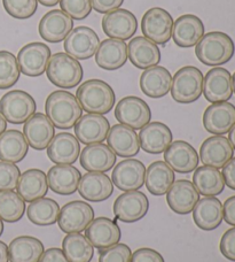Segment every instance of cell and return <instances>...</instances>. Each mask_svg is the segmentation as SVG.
<instances>
[{"label": "cell", "mask_w": 235, "mask_h": 262, "mask_svg": "<svg viewBox=\"0 0 235 262\" xmlns=\"http://www.w3.org/2000/svg\"><path fill=\"white\" fill-rule=\"evenodd\" d=\"M45 112L54 127L61 130L74 128L83 116V108L77 98L62 90L52 92L47 97Z\"/></svg>", "instance_id": "obj_1"}, {"label": "cell", "mask_w": 235, "mask_h": 262, "mask_svg": "<svg viewBox=\"0 0 235 262\" xmlns=\"http://www.w3.org/2000/svg\"><path fill=\"white\" fill-rule=\"evenodd\" d=\"M76 98L87 114L105 115L115 106V92L101 79H88L77 89Z\"/></svg>", "instance_id": "obj_2"}, {"label": "cell", "mask_w": 235, "mask_h": 262, "mask_svg": "<svg viewBox=\"0 0 235 262\" xmlns=\"http://www.w3.org/2000/svg\"><path fill=\"white\" fill-rule=\"evenodd\" d=\"M235 45L233 39L222 31H211L196 44L195 54L205 66H222L233 58Z\"/></svg>", "instance_id": "obj_3"}, {"label": "cell", "mask_w": 235, "mask_h": 262, "mask_svg": "<svg viewBox=\"0 0 235 262\" xmlns=\"http://www.w3.org/2000/svg\"><path fill=\"white\" fill-rule=\"evenodd\" d=\"M46 74L51 83L61 89L76 88L84 76L83 67L78 60L62 52L52 55Z\"/></svg>", "instance_id": "obj_4"}, {"label": "cell", "mask_w": 235, "mask_h": 262, "mask_svg": "<svg viewBox=\"0 0 235 262\" xmlns=\"http://www.w3.org/2000/svg\"><path fill=\"white\" fill-rule=\"evenodd\" d=\"M203 74L194 66H186L175 74L171 83V96L179 104H192L203 92Z\"/></svg>", "instance_id": "obj_5"}, {"label": "cell", "mask_w": 235, "mask_h": 262, "mask_svg": "<svg viewBox=\"0 0 235 262\" xmlns=\"http://www.w3.org/2000/svg\"><path fill=\"white\" fill-rule=\"evenodd\" d=\"M37 105L29 93L13 90L0 99V114L12 124H23L36 113Z\"/></svg>", "instance_id": "obj_6"}, {"label": "cell", "mask_w": 235, "mask_h": 262, "mask_svg": "<svg viewBox=\"0 0 235 262\" xmlns=\"http://www.w3.org/2000/svg\"><path fill=\"white\" fill-rule=\"evenodd\" d=\"M173 18L170 13L161 7H153L144 14L141 30L146 38L156 45H166L172 37Z\"/></svg>", "instance_id": "obj_7"}, {"label": "cell", "mask_w": 235, "mask_h": 262, "mask_svg": "<svg viewBox=\"0 0 235 262\" xmlns=\"http://www.w3.org/2000/svg\"><path fill=\"white\" fill-rule=\"evenodd\" d=\"M115 118L121 124L132 128L133 130H139L150 122L152 111L147 102L141 98L129 96L117 102Z\"/></svg>", "instance_id": "obj_8"}, {"label": "cell", "mask_w": 235, "mask_h": 262, "mask_svg": "<svg viewBox=\"0 0 235 262\" xmlns=\"http://www.w3.org/2000/svg\"><path fill=\"white\" fill-rule=\"evenodd\" d=\"M94 220V210L91 205L81 200L65 204L60 209L58 219L59 228L64 233H81Z\"/></svg>", "instance_id": "obj_9"}, {"label": "cell", "mask_w": 235, "mask_h": 262, "mask_svg": "<svg viewBox=\"0 0 235 262\" xmlns=\"http://www.w3.org/2000/svg\"><path fill=\"white\" fill-rule=\"evenodd\" d=\"M100 45L97 32L90 27L79 26L65 37L63 48L67 54L76 60H87L96 55Z\"/></svg>", "instance_id": "obj_10"}, {"label": "cell", "mask_w": 235, "mask_h": 262, "mask_svg": "<svg viewBox=\"0 0 235 262\" xmlns=\"http://www.w3.org/2000/svg\"><path fill=\"white\" fill-rule=\"evenodd\" d=\"M51 49L44 43L27 44L17 54V63L22 74L30 77L43 75L51 59Z\"/></svg>", "instance_id": "obj_11"}, {"label": "cell", "mask_w": 235, "mask_h": 262, "mask_svg": "<svg viewBox=\"0 0 235 262\" xmlns=\"http://www.w3.org/2000/svg\"><path fill=\"white\" fill-rule=\"evenodd\" d=\"M146 167L137 159H125L115 166L111 181L117 189L124 192L138 191L145 184Z\"/></svg>", "instance_id": "obj_12"}, {"label": "cell", "mask_w": 235, "mask_h": 262, "mask_svg": "<svg viewBox=\"0 0 235 262\" xmlns=\"http://www.w3.org/2000/svg\"><path fill=\"white\" fill-rule=\"evenodd\" d=\"M149 209V200L144 192L129 191L117 196L114 203L116 220L125 223H134L146 216Z\"/></svg>", "instance_id": "obj_13"}, {"label": "cell", "mask_w": 235, "mask_h": 262, "mask_svg": "<svg viewBox=\"0 0 235 262\" xmlns=\"http://www.w3.org/2000/svg\"><path fill=\"white\" fill-rule=\"evenodd\" d=\"M103 32L110 38L128 40L135 35L138 30V21L133 13L119 8L107 13L102 18Z\"/></svg>", "instance_id": "obj_14"}, {"label": "cell", "mask_w": 235, "mask_h": 262, "mask_svg": "<svg viewBox=\"0 0 235 262\" xmlns=\"http://www.w3.org/2000/svg\"><path fill=\"white\" fill-rule=\"evenodd\" d=\"M200 157L196 149L185 140H176L164 152V162L173 171L190 174L199 166Z\"/></svg>", "instance_id": "obj_15"}, {"label": "cell", "mask_w": 235, "mask_h": 262, "mask_svg": "<svg viewBox=\"0 0 235 262\" xmlns=\"http://www.w3.org/2000/svg\"><path fill=\"white\" fill-rule=\"evenodd\" d=\"M203 93L205 99L213 104L231 99L233 95L231 73L222 67L209 70L203 79Z\"/></svg>", "instance_id": "obj_16"}, {"label": "cell", "mask_w": 235, "mask_h": 262, "mask_svg": "<svg viewBox=\"0 0 235 262\" xmlns=\"http://www.w3.org/2000/svg\"><path fill=\"white\" fill-rule=\"evenodd\" d=\"M39 35L49 43H60L74 29V20L62 9H53L46 13L39 22Z\"/></svg>", "instance_id": "obj_17"}, {"label": "cell", "mask_w": 235, "mask_h": 262, "mask_svg": "<svg viewBox=\"0 0 235 262\" xmlns=\"http://www.w3.org/2000/svg\"><path fill=\"white\" fill-rule=\"evenodd\" d=\"M23 135L29 146L37 151L49 147L55 136V127L43 113H35L23 127Z\"/></svg>", "instance_id": "obj_18"}, {"label": "cell", "mask_w": 235, "mask_h": 262, "mask_svg": "<svg viewBox=\"0 0 235 262\" xmlns=\"http://www.w3.org/2000/svg\"><path fill=\"white\" fill-rule=\"evenodd\" d=\"M203 125L210 134L220 135L229 133L235 125V106L231 102H216L204 111Z\"/></svg>", "instance_id": "obj_19"}, {"label": "cell", "mask_w": 235, "mask_h": 262, "mask_svg": "<svg viewBox=\"0 0 235 262\" xmlns=\"http://www.w3.org/2000/svg\"><path fill=\"white\" fill-rule=\"evenodd\" d=\"M234 156V148L228 138L215 135L206 138L200 148V159L204 166L220 169Z\"/></svg>", "instance_id": "obj_20"}, {"label": "cell", "mask_w": 235, "mask_h": 262, "mask_svg": "<svg viewBox=\"0 0 235 262\" xmlns=\"http://www.w3.org/2000/svg\"><path fill=\"white\" fill-rule=\"evenodd\" d=\"M109 130V121L100 114L84 115L75 125L76 138L84 145L102 143L107 139Z\"/></svg>", "instance_id": "obj_21"}, {"label": "cell", "mask_w": 235, "mask_h": 262, "mask_svg": "<svg viewBox=\"0 0 235 262\" xmlns=\"http://www.w3.org/2000/svg\"><path fill=\"white\" fill-rule=\"evenodd\" d=\"M204 36V25L200 17L193 14L179 16L173 23L172 39L179 48H193Z\"/></svg>", "instance_id": "obj_22"}, {"label": "cell", "mask_w": 235, "mask_h": 262, "mask_svg": "<svg viewBox=\"0 0 235 262\" xmlns=\"http://www.w3.org/2000/svg\"><path fill=\"white\" fill-rule=\"evenodd\" d=\"M85 236L93 247L98 250L108 249L119 244L122 237L121 229L116 221L108 217H98L86 228Z\"/></svg>", "instance_id": "obj_23"}, {"label": "cell", "mask_w": 235, "mask_h": 262, "mask_svg": "<svg viewBox=\"0 0 235 262\" xmlns=\"http://www.w3.org/2000/svg\"><path fill=\"white\" fill-rule=\"evenodd\" d=\"M200 193L191 181L179 180L175 182L167 192V201L169 207L179 215H187L193 212Z\"/></svg>", "instance_id": "obj_24"}, {"label": "cell", "mask_w": 235, "mask_h": 262, "mask_svg": "<svg viewBox=\"0 0 235 262\" xmlns=\"http://www.w3.org/2000/svg\"><path fill=\"white\" fill-rule=\"evenodd\" d=\"M47 156L56 165H74L81 156V144L72 134H58L47 147Z\"/></svg>", "instance_id": "obj_25"}, {"label": "cell", "mask_w": 235, "mask_h": 262, "mask_svg": "<svg viewBox=\"0 0 235 262\" xmlns=\"http://www.w3.org/2000/svg\"><path fill=\"white\" fill-rule=\"evenodd\" d=\"M140 147L149 154H161L172 143L173 135L170 128L162 122H152L140 129Z\"/></svg>", "instance_id": "obj_26"}, {"label": "cell", "mask_w": 235, "mask_h": 262, "mask_svg": "<svg viewBox=\"0 0 235 262\" xmlns=\"http://www.w3.org/2000/svg\"><path fill=\"white\" fill-rule=\"evenodd\" d=\"M107 142L112 152L121 158L134 157L140 151L138 134L132 128L121 123L110 128L107 136Z\"/></svg>", "instance_id": "obj_27"}, {"label": "cell", "mask_w": 235, "mask_h": 262, "mask_svg": "<svg viewBox=\"0 0 235 262\" xmlns=\"http://www.w3.org/2000/svg\"><path fill=\"white\" fill-rule=\"evenodd\" d=\"M77 191L85 200L100 203L110 198L114 192V184L109 176L103 172H87L82 176Z\"/></svg>", "instance_id": "obj_28"}, {"label": "cell", "mask_w": 235, "mask_h": 262, "mask_svg": "<svg viewBox=\"0 0 235 262\" xmlns=\"http://www.w3.org/2000/svg\"><path fill=\"white\" fill-rule=\"evenodd\" d=\"M116 163V154L106 144L86 145L81 153V166L87 172H106Z\"/></svg>", "instance_id": "obj_29"}, {"label": "cell", "mask_w": 235, "mask_h": 262, "mask_svg": "<svg viewBox=\"0 0 235 262\" xmlns=\"http://www.w3.org/2000/svg\"><path fill=\"white\" fill-rule=\"evenodd\" d=\"M223 219V205L216 196H205L200 199L193 209V220L202 230H215L222 224Z\"/></svg>", "instance_id": "obj_30"}, {"label": "cell", "mask_w": 235, "mask_h": 262, "mask_svg": "<svg viewBox=\"0 0 235 262\" xmlns=\"http://www.w3.org/2000/svg\"><path fill=\"white\" fill-rule=\"evenodd\" d=\"M82 175L72 165H56L47 172L49 188L60 195H70L76 192Z\"/></svg>", "instance_id": "obj_31"}, {"label": "cell", "mask_w": 235, "mask_h": 262, "mask_svg": "<svg viewBox=\"0 0 235 262\" xmlns=\"http://www.w3.org/2000/svg\"><path fill=\"white\" fill-rule=\"evenodd\" d=\"M128 55L131 63L139 69H148L161 61L158 46L144 36L131 39L128 45Z\"/></svg>", "instance_id": "obj_32"}, {"label": "cell", "mask_w": 235, "mask_h": 262, "mask_svg": "<svg viewBox=\"0 0 235 262\" xmlns=\"http://www.w3.org/2000/svg\"><path fill=\"white\" fill-rule=\"evenodd\" d=\"M172 83L171 73L162 66L145 69L140 77V88L146 96L158 99L170 92Z\"/></svg>", "instance_id": "obj_33"}, {"label": "cell", "mask_w": 235, "mask_h": 262, "mask_svg": "<svg viewBox=\"0 0 235 262\" xmlns=\"http://www.w3.org/2000/svg\"><path fill=\"white\" fill-rule=\"evenodd\" d=\"M128 45L124 40L105 39L99 45L96 53V62L105 70H116L128 61Z\"/></svg>", "instance_id": "obj_34"}, {"label": "cell", "mask_w": 235, "mask_h": 262, "mask_svg": "<svg viewBox=\"0 0 235 262\" xmlns=\"http://www.w3.org/2000/svg\"><path fill=\"white\" fill-rule=\"evenodd\" d=\"M16 189L17 193L26 203L44 198L49 192L47 176L40 169H28L20 176Z\"/></svg>", "instance_id": "obj_35"}, {"label": "cell", "mask_w": 235, "mask_h": 262, "mask_svg": "<svg viewBox=\"0 0 235 262\" xmlns=\"http://www.w3.org/2000/svg\"><path fill=\"white\" fill-rule=\"evenodd\" d=\"M44 252L43 243L31 236L16 237L8 246L11 262H39Z\"/></svg>", "instance_id": "obj_36"}, {"label": "cell", "mask_w": 235, "mask_h": 262, "mask_svg": "<svg viewBox=\"0 0 235 262\" xmlns=\"http://www.w3.org/2000/svg\"><path fill=\"white\" fill-rule=\"evenodd\" d=\"M29 144L21 131L7 130L0 136V160L18 163L27 157Z\"/></svg>", "instance_id": "obj_37"}, {"label": "cell", "mask_w": 235, "mask_h": 262, "mask_svg": "<svg viewBox=\"0 0 235 262\" xmlns=\"http://www.w3.org/2000/svg\"><path fill=\"white\" fill-rule=\"evenodd\" d=\"M175 183V171L164 161H155L146 169L145 184L153 195L166 194Z\"/></svg>", "instance_id": "obj_38"}, {"label": "cell", "mask_w": 235, "mask_h": 262, "mask_svg": "<svg viewBox=\"0 0 235 262\" xmlns=\"http://www.w3.org/2000/svg\"><path fill=\"white\" fill-rule=\"evenodd\" d=\"M193 184L197 192L204 196H216L225 189V181L223 174L217 168L202 166L196 168L193 175Z\"/></svg>", "instance_id": "obj_39"}, {"label": "cell", "mask_w": 235, "mask_h": 262, "mask_svg": "<svg viewBox=\"0 0 235 262\" xmlns=\"http://www.w3.org/2000/svg\"><path fill=\"white\" fill-rule=\"evenodd\" d=\"M28 219L35 226L49 227L58 222L60 215V206L51 198H40L28 206Z\"/></svg>", "instance_id": "obj_40"}, {"label": "cell", "mask_w": 235, "mask_h": 262, "mask_svg": "<svg viewBox=\"0 0 235 262\" xmlns=\"http://www.w3.org/2000/svg\"><path fill=\"white\" fill-rule=\"evenodd\" d=\"M62 251L69 262H90L94 255L93 245L81 233H68L62 242Z\"/></svg>", "instance_id": "obj_41"}, {"label": "cell", "mask_w": 235, "mask_h": 262, "mask_svg": "<svg viewBox=\"0 0 235 262\" xmlns=\"http://www.w3.org/2000/svg\"><path fill=\"white\" fill-rule=\"evenodd\" d=\"M26 213V201L14 191L0 192V219L7 223H15Z\"/></svg>", "instance_id": "obj_42"}, {"label": "cell", "mask_w": 235, "mask_h": 262, "mask_svg": "<svg viewBox=\"0 0 235 262\" xmlns=\"http://www.w3.org/2000/svg\"><path fill=\"white\" fill-rule=\"evenodd\" d=\"M20 74L15 55L8 51H0V90H7L15 85Z\"/></svg>", "instance_id": "obj_43"}, {"label": "cell", "mask_w": 235, "mask_h": 262, "mask_svg": "<svg viewBox=\"0 0 235 262\" xmlns=\"http://www.w3.org/2000/svg\"><path fill=\"white\" fill-rule=\"evenodd\" d=\"M5 11L17 20L30 18L37 11V0H3Z\"/></svg>", "instance_id": "obj_44"}, {"label": "cell", "mask_w": 235, "mask_h": 262, "mask_svg": "<svg viewBox=\"0 0 235 262\" xmlns=\"http://www.w3.org/2000/svg\"><path fill=\"white\" fill-rule=\"evenodd\" d=\"M21 171L15 163L0 161V192L17 188Z\"/></svg>", "instance_id": "obj_45"}, {"label": "cell", "mask_w": 235, "mask_h": 262, "mask_svg": "<svg viewBox=\"0 0 235 262\" xmlns=\"http://www.w3.org/2000/svg\"><path fill=\"white\" fill-rule=\"evenodd\" d=\"M62 11L73 20H84L92 12V0H60Z\"/></svg>", "instance_id": "obj_46"}, {"label": "cell", "mask_w": 235, "mask_h": 262, "mask_svg": "<svg viewBox=\"0 0 235 262\" xmlns=\"http://www.w3.org/2000/svg\"><path fill=\"white\" fill-rule=\"evenodd\" d=\"M132 252L125 244H115L108 249L100 250L99 262H131Z\"/></svg>", "instance_id": "obj_47"}, {"label": "cell", "mask_w": 235, "mask_h": 262, "mask_svg": "<svg viewBox=\"0 0 235 262\" xmlns=\"http://www.w3.org/2000/svg\"><path fill=\"white\" fill-rule=\"evenodd\" d=\"M220 252L227 260L235 262V227L223 235L220 241Z\"/></svg>", "instance_id": "obj_48"}, {"label": "cell", "mask_w": 235, "mask_h": 262, "mask_svg": "<svg viewBox=\"0 0 235 262\" xmlns=\"http://www.w3.org/2000/svg\"><path fill=\"white\" fill-rule=\"evenodd\" d=\"M131 262H166V260L157 251L144 247V249H139L132 253Z\"/></svg>", "instance_id": "obj_49"}, {"label": "cell", "mask_w": 235, "mask_h": 262, "mask_svg": "<svg viewBox=\"0 0 235 262\" xmlns=\"http://www.w3.org/2000/svg\"><path fill=\"white\" fill-rule=\"evenodd\" d=\"M124 0H92V7L98 13L107 14L119 9Z\"/></svg>", "instance_id": "obj_50"}, {"label": "cell", "mask_w": 235, "mask_h": 262, "mask_svg": "<svg viewBox=\"0 0 235 262\" xmlns=\"http://www.w3.org/2000/svg\"><path fill=\"white\" fill-rule=\"evenodd\" d=\"M222 174L225 181V185H227L229 189L235 190V158H232L223 167Z\"/></svg>", "instance_id": "obj_51"}, {"label": "cell", "mask_w": 235, "mask_h": 262, "mask_svg": "<svg viewBox=\"0 0 235 262\" xmlns=\"http://www.w3.org/2000/svg\"><path fill=\"white\" fill-rule=\"evenodd\" d=\"M39 262H69V261L67 258H65L62 250L58 249V247H54V249H50L45 251Z\"/></svg>", "instance_id": "obj_52"}, {"label": "cell", "mask_w": 235, "mask_h": 262, "mask_svg": "<svg viewBox=\"0 0 235 262\" xmlns=\"http://www.w3.org/2000/svg\"><path fill=\"white\" fill-rule=\"evenodd\" d=\"M224 220L229 226L235 227V195L228 198L223 206Z\"/></svg>", "instance_id": "obj_53"}, {"label": "cell", "mask_w": 235, "mask_h": 262, "mask_svg": "<svg viewBox=\"0 0 235 262\" xmlns=\"http://www.w3.org/2000/svg\"><path fill=\"white\" fill-rule=\"evenodd\" d=\"M9 255H8V247L4 242H0V262H8Z\"/></svg>", "instance_id": "obj_54"}, {"label": "cell", "mask_w": 235, "mask_h": 262, "mask_svg": "<svg viewBox=\"0 0 235 262\" xmlns=\"http://www.w3.org/2000/svg\"><path fill=\"white\" fill-rule=\"evenodd\" d=\"M37 2L40 3L45 7H53L60 3V0H37Z\"/></svg>", "instance_id": "obj_55"}, {"label": "cell", "mask_w": 235, "mask_h": 262, "mask_svg": "<svg viewBox=\"0 0 235 262\" xmlns=\"http://www.w3.org/2000/svg\"><path fill=\"white\" fill-rule=\"evenodd\" d=\"M6 128H7V121L5 120V118L2 114H0V136L6 131Z\"/></svg>", "instance_id": "obj_56"}, {"label": "cell", "mask_w": 235, "mask_h": 262, "mask_svg": "<svg viewBox=\"0 0 235 262\" xmlns=\"http://www.w3.org/2000/svg\"><path fill=\"white\" fill-rule=\"evenodd\" d=\"M228 140H229V143H231V145H232V147L235 149V125L234 127L229 130V133H228Z\"/></svg>", "instance_id": "obj_57"}, {"label": "cell", "mask_w": 235, "mask_h": 262, "mask_svg": "<svg viewBox=\"0 0 235 262\" xmlns=\"http://www.w3.org/2000/svg\"><path fill=\"white\" fill-rule=\"evenodd\" d=\"M3 232H4V223H3V220L0 219V236L3 235Z\"/></svg>", "instance_id": "obj_58"}, {"label": "cell", "mask_w": 235, "mask_h": 262, "mask_svg": "<svg viewBox=\"0 0 235 262\" xmlns=\"http://www.w3.org/2000/svg\"><path fill=\"white\" fill-rule=\"evenodd\" d=\"M232 81H233V92L235 93V73L233 74V76H232Z\"/></svg>", "instance_id": "obj_59"}]
</instances>
